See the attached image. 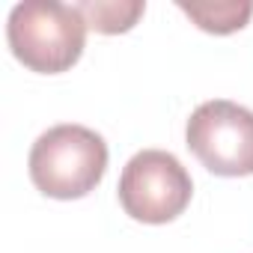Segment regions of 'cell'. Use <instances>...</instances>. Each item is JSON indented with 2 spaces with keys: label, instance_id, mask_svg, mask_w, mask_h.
I'll use <instances>...</instances> for the list:
<instances>
[{
  "label": "cell",
  "instance_id": "3",
  "mask_svg": "<svg viewBox=\"0 0 253 253\" xmlns=\"http://www.w3.org/2000/svg\"><path fill=\"white\" fill-rule=\"evenodd\" d=\"M194 197L191 173L173 152L143 149L119 176V206L140 223H170L176 220Z\"/></svg>",
  "mask_w": 253,
  "mask_h": 253
},
{
  "label": "cell",
  "instance_id": "5",
  "mask_svg": "<svg viewBox=\"0 0 253 253\" xmlns=\"http://www.w3.org/2000/svg\"><path fill=\"white\" fill-rule=\"evenodd\" d=\"M75 9L81 12L89 30L104 36H119L128 33L140 21L146 3L143 0H81V3H75Z\"/></svg>",
  "mask_w": 253,
  "mask_h": 253
},
{
  "label": "cell",
  "instance_id": "1",
  "mask_svg": "<svg viewBox=\"0 0 253 253\" xmlns=\"http://www.w3.org/2000/svg\"><path fill=\"white\" fill-rule=\"evenodd\" d=\"M86 21L75 6L57 0H24L12 6L6 39L21 66L39 75L69 72L86 45Z\"/></svg>",
  "mask_w": 253,
  "mask_h": 253
},
{
  "label": "cell",
  "instance_id": "6",
  "mask_svg": "<svg viewBox=\"0 0 253 253\" xmlns=\"http://www.w3.org/2000/svg\"><path fill=\"white\" fill-rule=\"evenodd\" d=\"M179 9L206 33L214 36H229L241 27H247L253 15L250 0H214V3H185L179 0Z\"/></svg>",
  "mask_w": 253,
  "mask_h": 253
},
{
  "label": "cell",
  "instance_id": "4",
  "mask_svg": "<svg viewBox=\"0 0 253 253\" xmlns=\"http://www.w3.org/2000/svg\"><path fill=\"white\" fill-rule=\"evenodd\" d=\"M185 143L214 176H253V110L226 98L203 101L188 119Z\"/></svg>",
  "mask_w": 253,
  "mask_h": 253
},
{
  "label": "cell",
  "instance_id": "2",
  "mask_svg": "<svg viewBox=\"0 0 253 253\" xmlns=\"http://www.w3.org/2000/svg\"><path fill=\"white\" fill-rule=\"evenodd\" d=\"M30 179L51 200H81L98 188L107 170V143L86 125H54L30 149Z\"/></svg>",
  "mask_w": 253,
  "mask_h": 253
}]
</instances>
